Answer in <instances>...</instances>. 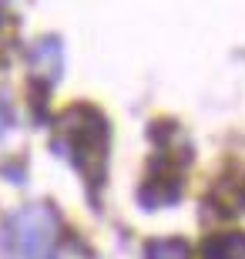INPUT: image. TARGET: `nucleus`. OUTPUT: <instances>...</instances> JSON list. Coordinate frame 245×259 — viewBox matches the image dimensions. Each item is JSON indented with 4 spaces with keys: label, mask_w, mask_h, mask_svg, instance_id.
Here are the masks:
<instances>
[{
    "label": "nucleus",
    "mask_w": 245,
    "mask_h": 259,
    "mask_svg": "<svg viewBox=\"0 0 245 259\" xmlns=\"http://www.w3.org/2000/svg\"><path fill=\"white\" fill-rule=\"evenodd\" d=\"M212 205H215L222 215H238V212H245V179L225 175V179L215 185V192H212Z\"/></svg>",
    "instance_id": "5"
},
{
    "label": "nucleus",
    "mask_w": 245,
    "mask_h": 259,
    "mask_svg": "<svg viewBox=\"0 0 245 259\" xmlns=\"http://www.w3.org/2000/svg\"><path fill=\"white\" fill-rule=\"evenodd\" d=\"M202 259H245V232H215L202 242Z\"/></svg>",
    "instance_id": "6"
},
{
    "label": "nucleus",
    "mask_w": 245,
    "mask_h": 259,
    "mask_svg": "<svg viewBox=\"0 0 245 259\" xmlns=\"http://www.w3.org/2000/svg\"><path fill=\"white\" fill-rule=\"evenodd\" d=\"M27 64H30V84L51 91L64 74V44H61V37H54V34L40 37L30 48Z\"/></svg>",
    "instance_id": "4"
},
{
    "label": "nucleus",
    "mask_w": 245,
    "mask_h": 259,
    "mask_svg": "<svg viewBox=\"0 0 245 259\" xmlns=\"http://www.w3.org/2000/svg\"><path fill=\"white\" fill-rule=\"evenodd\" d=\"M61 229V215L51 202H30L0 226V252L4 259H47Z\"/></svg>",
    "instance_id": "2"
},
{
    "label": "nucleus",
    "mask_w": 245,
    "mask_h": 259,
    "mask_svg": "<svg viewBox=\"0 0 245 259\" xmlns=\"http://www.w3.org/2000/svg\"><path fill=\"white\" fill-rule=\"evenodd\" d=\"M47 259H51V256H47Z\"/></svg>",
    "instance_id": "9"
},
{
    "label": "nucleus",
    "mask_w": 245,
    "mask_h": 259,
    "mask_svg": "<svg viewBox=\"0 0 245 259\" xmlns=\"http://www.w3.org/2000/svg\"><path fill=\"white\" fill-rule=\"evenodd\" d=\"M188 158H175L171 148H161L148 165L141 189H138V202L141 209H161V205H178L181 199V168Z\"/></svg>",
    "instance_id": "3"
},
{
    "label": "nucleus",
    "mask_w": 245,
    "mask_h": 259,
    "mask_svg": "<svg viewBox=\"0 0 245 259\" xmlns=\"http://www.w3.org/2000/svg\"><path fill=\"white\" fill-rule=\"evenodd\" d=\"M144 259H191V246L185 239H151L144 242Z\"/></svg>",
    "instance_id": "7"
},
{
    "label": "nucleus",
    "mask_w": 245,
    "mask_h": 259,
    "mask_svg": "<svg viewBox=\"0 0 245 259\" xmlns=\"http://www.w3.org/2000/svg\"><path fill=\"white\" fill-rule=\"evenodd\" d=\"M10 125H14V111H10V101H7V95L0 91V135L7 132Z\"/></svg>",
    "instance_id": "8"
},
{
    "label": "nucleus",
    "mask_w": 245,
    "mask_h": 259,
    "mask_svg": "<svg viewBox=\"0 0 245 259\" xmlns=\"http://www.w3.org/2000/svg\"><path fill=\"white\" fill-rule=\"evenodd\" d=\"M57 155H64L84 179L91 202L97 205L101 185L108 179V152H111V125L101 108L71 105L57 115V135L51 142Z\"/></svg>",
    "instance_id": "1"
}]
</instances>
